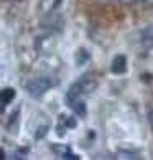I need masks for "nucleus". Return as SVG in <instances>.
Wrapping results in <instances>:
<instances>
[{
	"instance_id": "nucleus-1",
	"label": "nucleus",
	"mask_w": 153,
	"mask_h": 160,
	"mask_svg": "<svg viewBox=\"0 0 153 160\" xmlns=\"http://www.w3.org/2000/svg\"><path fill=\"white\" fill-rule=\"evenodd\" d=\"M53 79L48 78V76H41V78H35L31 79L30 82L26 84V91L30 96L33 98H40V96H43V94L46 91H50L51 88H53Z\"/></svg>"
},
{
	"instance_id": "nucleus-2",
	"label": "nucleus",
	"mask_w": 153,
	"mask_h": 160,
	"mask_svg": "<svg viewBox=\"0 0 153 160\" xmlns=\"http://www.w3.org/2000/svg\"><path fill=\"white\" fill-rule=\"evenodd\" d=\"M110 69H112V73H115V74L125 73V71H127V60H125V56H122V55L120 56H115L114 61H112Z\"/></svg>"
},
{
	"instance_id": "nucleus-3",
	"label": "nucleus",
	"mask_w": 153,
	"mask_h": 160,
	"mask_svg": "<svg viewBox=\"0 0 153 160\" xmlns=\"http://www.w3.org/2000/svg\"><path fill=\"white\" fill-rule=\"evenodd\" d=\"M13 98H15V89L13 88H7L0 94V102H2V106H7L13 101Z\"/></svg>"
},
{
	"instance_id": "nucleus-4",
	"label": "nucleus",
	"mask_w": 153,
	"mask_h": 160,
	"mask_svg": "<svg viewBox=\"0 0 153 160\" xmlns=\"http://www.w3.org/2000/svg\"><path fill=\"white\" fill-rule=\"evenodd\" d=\"M115 158H128V160H135L140 158L138 152H132V150H119L115 153Z\"/></svg>"
},
{
	"instance_id": "nucleus-5",
	"label": "nucleus",
	"mask_w": 153,
	"mask_h": 160,
	"mask_svg": "<svg viewBox=\"0 0 153 160\" xmlns=\"http://www.w3.org/2000/svg\"><path fill=\"white\" fill-rule=\"evenodd\" d=\"M142 37H143L145 41H153V23H151V25H148L142 32Z\"/></svg>"
},
{
	"instance_id": "nucleus-6",
	"label": "nucleus",
	"mask_w": 153,
	"mask_h": 160,
	"mask_svg": "<svg viewBox=\"0 0 153 160\" xmlns=\"http://www.w3.org/2000/svg\"><path fill=\"white\" fill-rule=\"evenodd\" d=\"M148 117H150V124H151V127H153V109L148 112Z\"/></svg>"
}]
</instances>
